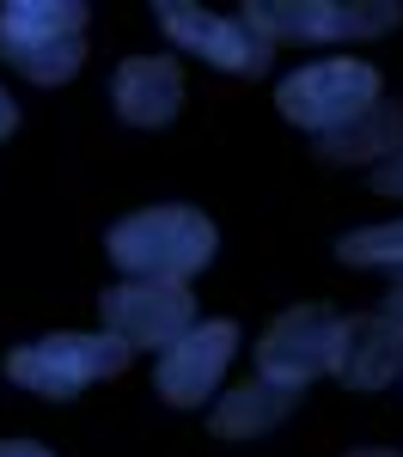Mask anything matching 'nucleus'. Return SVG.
Masks as SVG:
<instances>
[{"instance_id":"7ed1b4c3","label":"nucleus","mask_w":403,"mask_h":457,"mask_svg":"<svg viewBox=\"0 0 403 457\" xmlns=\"http://www.w3.org/2000/svg\"><path fill=\"white\" fill-rule=\"evenodd\" d=\"M385 98V86H379V68L373 62H355V55H330V62H306V68H293L281 86H275V110L288 116L293 129H306L312 141L318 135H336V129H348L355 116Z\"/></svg>"},{"instance_id":"f3484780","label":"nucleus","mask_w":403,"mask_h":457,"mask_svg":"<svg viewBox=\"0 0 403 457\" xmlns=\"http://www.w3.org/2000/svg\"><path fill=\"white\" fill-rule=\"evenodd\" d=\"M0 457H55V452L37 445V439H0Z\"/></svg>"},{"instance_id":"20e7f679","label":"nucleus","mask_w":403,"mask_h":457,"mask_svg":"<svg viewBox=\"0 0 403 457\" xmlns=\"http://www.w3.org/2000/svg\"><path fill=\"white\" fill-rule=\"evenodd\" d=\"M129 342H116V336H80V329H55V336H43V342H25V348L6 353V378L13 385L37 390V396H49V403H68L80 396L86 385H98V378H116V372H129Z\"/></svg>"},{"instance_id":"9b49d317","label":"nucleus","mask_w":403,"mask_h":457,"mask_svg":"<svg viewBox=\"0 0 403 457\" xmlns=\"http://www.w3.org/2000/svg\"><path fill=\"white\" fill-rule=\"evenodd\" d=\"M110 104L129 129H165L183 104V68L172 55H129L110 79Z\"/></svg>"},{"instance_id":"39448f33","label":"nucleus","mask_w":403,"mask_h":457,"mask_svg":"<svg viewBox=\"0 0 403 457\" xmlns=\"http://www.w3.org/2000/svg\"><path fill=\"white\" fill-rule=\"evenodd\" d=\"M269 43H361L403 25L398 0H245L239 12Z\"/></svg>"},{"instance_id":"9d476101","label":"nucleus","mask_w":403,"mask_h":457,"mask_svg":"<svg viewBox=\"0 0 403 457\" xmlns=\"http://www.w3.org/2000/svg\"><path fill=\"white\" fill-rule=\"evenodd\" d=\"M403 372V329H391L379 312L336 317V348H330V378L348 390H385Z\"/></svg>"},{"instance_id":"f8f14e48","label":"nucleus","mask_w":403,"mask_h":457,"mask_svg":"<svg viewBox=\"0 0 403 457\" xmlns=\"http://www.w3.org/2000/svg\"><path fill=\"white\" fill-rule=\"evenodd\" d=\"M318 165H373V159H398L403 153V104L398 98H379V104L355 116L348 129L336 135H318L312 141Z\"/></svg>"},{"instance_id":"f257e3e1","label":"nucleus","mask_w":403,"mask_h":457,"mask_svg":"<svg viewBox=\"0 0 403 457\" xmlns=\"http://www.w3.org/2000/svg\"><path fill=\"white\" fill-rule=\"evenodd\" d=\"M110 262L129 275V281H196L220 250V232L202 208H141L129 220H116L105 232Z\"/></svg>"},{"instance_id":"2eb2a0df","label":"nucleus","mask_w":403,"mask_h":457,"mask_svg":"<svg viewBox=\"0 0 403 457\" xmlns=\"http://www.w3.org/2000/svg\"><path fill=\"white\" fill-rule=\"evenodd\" d=\"M373 189H379V195H403V153H398V159H385V165L373 171Z\"/></svg>"},{"instance_id":"0eeeda50","label":"nucleus","mask_w":403,"mask_h":457,"mask_svg":"<svg viewBox=\"0 0 403 457\" xmlns=\"http://www.w3.org/2000/svg\"><path fill=\"white\" fill-rule=\"evenodd\" d=\"M153 19L165 25V37H172L178 49H196V55L214 62L220 73H245V79H256V73L275 62V43L256 37L245 19H220V12H208V6H189V0H159Z\"/></svg>"},{"instance_id":"423d86ee","label":"nucleus","mask_w":403,"mask_h":457,"mask_svg":"<svg viewBox=\"0 0 403 457\" xmlns=\"http://www.w3.org/2000/svg\"><path fill=\"white\" fill-rule=\"evenodd\" d=\"M105 312V329L129 348H172L178 336L196 329V299L183 281H122L105 287L98 299Z\"/></svg>"},{"instance_id":"dca6fc26","label":"nucleus","mask_w":403,"mask_h":457,"mask_svg":"<svg viewBox=\"0 0 403 457\" xmlns=\"http://www.w3.org/2000/svg\"><path fill=\"white\" fill-rule=\"evenodd\" d=\"M379 317H385L391 329H403V281H391V293L379 299Z\"/></svg>"},{"instance_id":"a211bd4d","label":"nucleus","mask_w":403,"mask_h":457,"mask_svg":"<svg viewBox=\"0 0 403 457\" xmlns=\"http://www.w3.org/2000/svg\"><path fill=\"white\" fill-rule=\"evenodd\" d=\"M13 129H19V104H13V98H6V92H0V141H6V135H13Z\"/></svg>"},{"instance_id":"6ab92c4d","label":"nucleus","mask_w":403,"mask_h":457,"mask_svg":"<svg viewBox=\"0 0 403 457\" xmlns=\"http://www.w3.org/2000/svg\"><path fill=\"white\" fill-rule=\"evenodd\" d=\"M348 457H403V452H385V445H361V452H348Z\"/></svg>"},{"instance_id":"f03ea898","label":"nucleus","mask_w":403,"mask_h":457,"mask_svg":"<svg viewBox=\"0 0 403 457\" xmlns=\"http://www.w3.org/2000/svg\"><path fill=\"white\" fill-rule=\"evenodd\" d=\"M86 0H6L0 55L31 86H68L86 68Z\"/></svg>"},{"instance_id":"4468645a","label":"nucleus","mask_w":403,"mask_h":457,"mask_svg":"<svg viewBox=\"0 0 403 457\" xmlns=\"http://www.w3.org/2000/svg\"><path fill=\"white\" fill-rule=\"evenodd\" d=\"M336 262H348V269H391V281H403V220L342 232L336 238Z\"/></svg>"},{"instance_id":"1a4fd4ad","label":"nucleus","mask_w":403,"mask_h":457,"mask_svg":"<svg viewBox=\"0 0 403 457\" xmlns=\"http://www.w3.org/2000/svg\"><path fill=\"white\" fill-rule=\"evenodd\" d=\"M232 353H239V323H226V317L196 323L189 336H178V342L165 348L153 385H159V396H165L172 409H202V403L214 396V385H220V372H226Z\"/></svg>"},{"instance_id":"6e6552de","label":"nucleus","mask_w":403,"mask_h":457,"mask_svg":"<svg viewBox=\"0 0 403 457\" xmlns=\"http://www.w3.org/2000/svg\"><path fill=\"white\" fill-rule=\"evenodd\" d=\"M330 348H336V312L330 305H293L256 336V372L269 385L306 390L318 372H330Z\"/></svg>"},{"instance_id":"ddd939ff","label":"nucleus","mask_w":403,"mask_h":457,"mask_svg":"<svg viewBox=\"0 0 403 457\" xmlns=\"http://www.w3.org/2000/svg\"><path fill=\"white\" fill-rule=\"evenodd\" d=\"M293 403H299V390L269 385V378L239 385V390H226V396H220V409L208 415V433H214V439H256V433H269V427L288 421Z\"/></svg>"}]
</instances>
